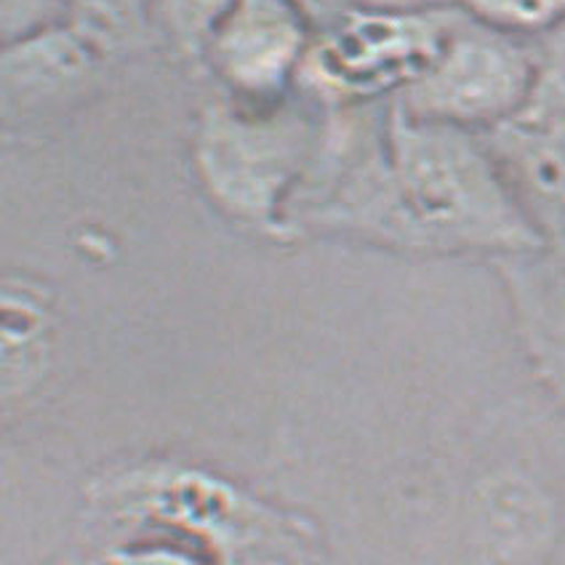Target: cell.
<instances>
[{
  "mask_svg": "<svg viewBox=\"0 0 565 565\" xmlns=\"http://www.w3.org/2000/svg\"><path fill=\"white\" fill-rule=\"evenodd\" d=\"M282 235L414 256H502L544 243L483 134L424 124L395 99L326 107Z\"/></svg>",
  "mask_w": 565,
  "mask_h": 565,
  "instance_id": "6da1fadb",
  "label": "cell"
},
{
  "mask_svg": "<svg viewBox=\"0 0 565 565\" xmlns=\"http://www.w3.org/2000/svg\"><path fill=\"white\" fill-rule=\"evenodd\" d=\"M326 107L294 92L252 105L220 96L198 113L190 166L203 198L224 220L282 235L286 209L305 179L323 131Z\"/></svg>",
  "mask_w": 565,
  "mask_h": 565,
  "instance_id": "7a4b0ae2",
  "label": "cell"
},
{
  "mask_svg": "<svg viewBox=\"0 0 565 565\" xmlns=\"http://www.w3.org/2000/svg\"><path fill=\"white\" fill-rule=\"evenodd\" d=\"M456 22L446 3L427 9L358 6L315 32L297 92L323 107L397 99L433 64Z\"/></svg>",
  "mask_w": 565,
  "mask_h": 565,
  "instance_id": "3957f363",
  "label": "cell"
},
{
  "mask_svg": "<svg viewBox=\"0 0 565 565\" xmlns=\"http://www.w3.org/2000/svg\"><path fill=\"white\" fill-rule=\"evenodd\" d=\"M531 83L529 41L483 28L456 11L438 56L395 102L424 124L488 137L523 118Z\"/></svg>",
  "mask_w": 565,
  "mask_h": 565,
  "instance_id": "277c9868",
  "label": "cell"
},
{
  "mask_svg": "<svg viewBox=\"0 0 565 565\" xmlns=\"http://www.w3.org/2000/svg\"><path fill=\"white\" fill-rule=\"evenodd\" d=\"M315 28L291 0H235L203 64L224 96L269 105L297 92Z\"/></svg>",
  "mask_w": 565,
  "mask_h": 565,
  "instance_id": "5b68a950",
  "label": "cell"
},
{
  "mask_svg": "<svg viewBox=\"0 0 565 565\" xmlns=\"http://www.w3.org/2000/svg\"><path fill=\"white\" fill-rule=\"evenodd\" d=\"M491 267L531 371L565 414V237L502 256Z\"/></svg>",
  "mask_w": 565,
  "mask_h": 565,
  "instance_id": "8992f818",
  "label": "cell"
},
{
  "mask_svg": "<svg viewBox=\"0 0 565 565\" xmlns=\"http://www.w3.org/2000/svg\"><path fill=\"white\" fill-rule=\"evenodd\" d=\"M105 62L67 22L3 43L6 124H28L73 105L94 86Z\"/></svg>",
  "mask_w": 565,
  "mask_h": 565,
  "instance_id": "52a82bcc",
  "label": "cell"
},
{
  "mask_svg": "<svg viewBox=\"0 0 565 565\" xmlns=\"http://www.w3.org/2000/svg\"><path fill=\"white\" fill-rule=\"evenodd\" d=\"M488 141L544 241L565 237V120H515Z\"/></svg>",
  "mask_w": 565,
  "mask_h": 565,
  "instance_id": "ba28073f",
  "label": "cell"
},
{
  "mask_svg": "<svg viewBox=\"0 0 565 565\" xmlns=\"http://www.w3.org/2000/svg\"><path fill=\"white\" fill-rule=\"evenodd\" d=\"M152 9L156 0H67L64 22L110 62L158 41Z\"/></svg>",
  "mask_w": 565,
  "mask_h": 565,
  "instance_id": "9c48e42d",
  "label": "cell"
},
{
  "mask_svg": "<svg viewBox=\"0 0 565 565\" xmlns=\"http://www.w3.org/2000/svg\"><path fill=\"white\" fill-rule=\"evenodd\" d=\"M235 0H156V38L179 60L203 64L205 49Z\"/></svg>",
  "mask_w": 565,
  "mask_h": 565,
  "instance_id": "30bf717a",
  "label": "cell"
},
{
  "mask_svg": "<svg viewBox=\"0 0 565 565\" xmlns=\"http://www.w3.org/2000/svg\"><path fill=\"white\" fill-rule=\"evenodd\" d=\"M461 17L504 35L534 41L565 19V0H440Z\"/></svg>",
  "mask_w": 565,
  "mask_h": 565,
  "instance_id": "8fae6325",
  "label": "cell"
},
{
  "mask_svg": "<svg viewBox=\"0 0 565 565\" xmlns=\"http://www.w3.org/2000/svg\"><path fill=\"white\" fill-rule=\"evenodd\" d=\"M529 43L534 83L529 107L518 120H565V19Z\"/></svg>",
  "mask_w": 565,
  "mask_h": 565,
  "instance_id": "7c38bea8",
  "label": "cell"
},
{
  "mask_svg": "<svg viewBox=\"0 0 565 565\" xmlns=\"http://www.w3.org/2000/svg\"><path fill=\"white\" fill-rule=\"evenodd\" d=\"M67 19V0H0L3 43L28 38Z\"/></svg>",
  "mask_w": 565,
  "mask_h": 565,
  "instance_id": "4fadbf2b",
  "label": "cell"
},
{
  "mask_svg": "<svg viewBox=\"0 0 565 565\" xmlns=\"http://www.w3.org/2000/svg\"><path fill=\"white\" fill-rule=\"evenodd\" d=\"M291 3L310 19L315 32H318L337 22L339 17H344L347 11L358 9L361 0H291Z\"/></svg>",
  "mask_w": 565,
  "mask_h": 565,
  "instance_id": "5bb4252c",
  "label": "cell"
},
{
  "mask_svg": "<svg viewBox=\"0 0 565 565\" xmlns=\"http://www.w3.org/2000/svg\"><path fill=\"white\" fill-rule=\"evenodd\" d=\"M435 3L440 0H361V6H374V9H427Z\"/></svg>",
  "mask_w": 565,
  "mask_h": 565,
  "instance_id": "9a60e30c",
  "label": "cell"
}]
</instances>
